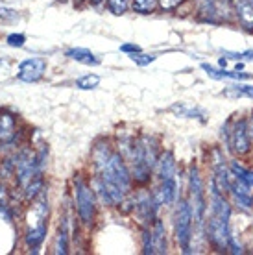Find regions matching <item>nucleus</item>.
Here are the masks:
<instances>
[{
	"label": "nucleus",
	"instance_id": "nucleus-1",
	"mask_svg": "<svg viewBox=\"0 0 253 255\" xmlns=\"http://www.w3.org/2000/svg\"><path fill=\"white\" fill-rule=\"evenodd\" d=\"M46 217H48V200L44 194H41L28 213V233H26L28 246L35 248L43 243L46 235Z\"/></svg>",
	"mask_w": 253,
	"mask_h": 255
},
{
	"label": "nucleus",
	"instance_id": "nucleus-2",
	"mask_svg": "<svg viewBox=\"0 0 253 255\" xmlns=\"http://www.w3.org/2000/svg\"><path fill=\"white\" fill-rule=\"evenodd\" d=\"M192 207L190 202L187 200H179L174 215V226H176V241L179 248L183 250V254H190V243H192Z\"/></svg>",
	"mask_w": 253,
	"mask_h": 255
},
{
	"label": "nucleus",
	"instance_id": "nucleus-3",
	"mask_svg": "<svg viewBox=\"0 0 253 255\" xmlns=\"http://www.w3.org/2000/svg\"><path fill=\"white\" fill-rule=\"evenodd\" d=\"M98 172H100L102 179H106L111 185L119 187L122 192L129 191L131 176H129V170H127V166L124 163V159H122L121 153H111L108 163L102 166Z\"/></svg>",
	"mask_w": 253,
	"mask_h": 255
},
{
	"label": "nucleus",
	"instance_id": "nucleus-4",
	"mask_svg": "<svg viewBox=\"0 0 253 255\" xmlns=\"http://www.w3.org/2000/svg\"><path fill=\"white\" fill-rule=\"evenodd\" d=\"M205 233H207V241L216 252H228V244H229V222L222 220V218L211 215L207 224H205Z\"/></svg>",
	"mask_w": 253,
	"mask_h": 255
},
{
	"label": "nucleus",
	"instance_id": "nucleus-5",
	"mask_svg": "<svg viewBox=\"0 0 253 255\" xmlns=\"http://www.w3.org/2000/svg\"><path fill=\"white\" fill-rule=\"evenodd\" d=\"M76 205H78V215L85 226H91L95 220V191H91L82 179H76Z\"/></svg>",
	"mask_w": 253,
	"mask_h": 255
},
{
	"label": "nucleus",
	"instance_id": "nucleus-6",
	"mask_svg": "<svg viewBox=\"0 0 253 255\" xmlns=\"http://www.w3.org/2000/svg\"><path fill=\"white\" fill-rule=\"evenodd\" d=\"M228 146L235 155H246V153H250V150H252V137H250L246 119L235 121L233 128H231Z\"/></svg>",
	"mask_w": 253,
	"mask_h": 255
},
{
	"label": "nucleus",
	"instance_id": "nucleus-7",
	"mask_svg": "<svg viewBox=\"0 0 253 255\" xmlns=\"http://www.w3.org/2000/svg\"><path fill=\"white\" fill-rule=\"evenodd\" d=\"M44 70H46V61L43 58H30V59H24L19 65V74L17 76L22 82L32 83L43 78Z\"/></svg>",
	"mask_w": 253,
	"mask_h": 255
},
{
	"label": "nucleus",
	"instance_id": "nucleus-8",
	"mask_svg": "<svg viewBox=\"0 0 253 255\" xmlns=\"http://www.w3.org/2000/svg\"><path fill=\"white\" fill-rule=\"evenodd\" d=\"M159 207L155 205L153 202V196L150 192L146 191H140L137 196H135V211H137V215H139V220L142 224H150L155 220V211Z\"/></svg>",
	"mask_w": 253,
	"mask_h": 255
},
{
	"label": "nucleus",
	"instance_id": "nucleus-9",
	"mask_svg": "<svg viewBox=\"0 0 253 255\" xmlns=\"http://www.w3.org/2000/svg\"><path fill=\"white\" fill-rule=\"evenodd\" d=\"M152 196H153V202H155V205H157V207H161V205L174 204V202L177 200V183H176V179L168 178V179H165V181H161V187L152 192Z\"/></svg>",
	"mask_w": 253,
	"mask_h": 255
},
{
	"label": "nucleus",
	"instance_id": "nucleus-10",
	"mask_svg": "<svg viewBox=\"0 0 253 255\" xmlns=\"http://www.w3.org/2000/svg\"><path fill=\"white\" fill-rule=\"evenodd\" d=\"M211 215H215L226 222H229V218H231V205L224 198V194L218 191H211Z\"/></svg>",
	"mask_w": 253,
	"mask_h": 255
},
{
	"label": "nucleus",
	"instance_id": "nucleus-11",
	"mask_svg": "<svg viewBox=\"0 0 253 255\" xmlns=\"http://www.w3.org/2000/svg\"><path fill=\"white\" fill-rule=\"evenodd\" d=\"M155 168H157V176L161 181H165V179H168V178H174V174H176V159H174V153L172 152L159 153Z\"/></svg>",
	"mask_w": 253,
	"mask_h": 255
},
{
	"label": "nucleus",
	"instance_id": "nucleus-12",
	"mask_svg": "<svg viewBox=\"0 0 253 255\" xmlns=\"http://www.w3.org/2000/svg\"><path fill=\"white\" fill-rule=\"evenodd\" d=\"M229 192H231V196H233L235 204L237 205H241V207H244V209H252L253 207V196H252V192H250V187L248 185H244V183H241V181H235V183H231Z\"/></svg>",
	"mask_w": 253,
	"mask_h": 255
},
{
	"label": "nucleus",
	"instance_id": "nucleus-13",
	"mask_svg": "<svg viewBox=\"0 0 253 255\" xmlns=\"http://www.w3.org/2000/svg\"><path fill=\"white\" fill-rule=\"evenodd\" d=\"M202 69L207 72V76H211L213 80H250L252 74L248 72H239V70H226V69H215L211 65L203 63Z\"/></svg>",
	"mask_w": 253,
	"mask_h": 255
},
{
	"label": "nucleus",
	"instance_id": "nucleus-14",
	"mask_svg": "<svg viewBox=\"0 0 253 255\" xmlns=\"http://www.w3.org/2000/svg\"><path fill=\"white\" fill-rule=\"evenodd\" d=\"M237 19L246 32H253V4L250 0H241L237 2Z\"/></svg>",
	"mask_w": 253,
	"mask_h": 255
},
{
	"label": "nucleus",
	"instance_id": "nucleus-15",
	"mask_svg": "<svg viewBox=\"0 0 253 255\" xmlns=\"http://www.w3.org/2000/svg\"><path fill=\"white\" fill-rule=\"evenodd\" d=\"M152 239H153V250L155 254H166V233H165V224L159 218L153 220L152 228Z\"/></svg>",
	"mask_w": 253,
	"mask_h": 255
},
{
	"label": "nucleus",
	"instance_id": "nucleus-16",
	"mask_svg": "<svg viewBox=\"0 0 253 255\" xmlns=\"http://www.w3.org/2000/svg\"><path fill=\"white\" fill-rule=\"evenodd\" d=\"M65 56L82 65H93V67H95V65H100V59L96 58L91 50H87V48H69V50L65 52Z\"/></svg>",
	"mask_w": 253,
	"mask_h": 255
},
{
	"label": "nucleus",
	"instance_id": "nucleus-17",
	"mask_svg": "<svg viewBox=\"0 0 253 255\" xmlns=\"http://www.w3.org/2000/svg\"><path fill=\"white\" fill-rule=\"evenodd\" d=\"M172 113H176L177 117H185V119H200V121H205V111L200 108H194V106H189V104H174L170 108Z\"/></svg>",
	"mask_w": 253,
	"mask_h": 255
},
{
	"label": "nucleus",
	"instance_id": "nucleus-18",
	"mask_svg": "<svg viewBox=\"0 0 253 255\" xmlns=\"http://www.w3.org/2000/svg\"><path fill=\"white\" fill-rule=\"evenodd\" d=\"M229 172H231V176H235L237 181H241V183L248 185L250 189L253 187V170L239 165L237 161H231V163H229Z\"/></svg>",
	"mask_w": 253,
	"mask_h": 255
},
{
	"label": "nucleus",
	"instance_id": "nucleus-19",
	"mask_svg": "<svg viewBox=\"0 0 253 255\" xmlns=\"http://www.w3.org/2000/svg\"><path fill=\"white\" fill-rule=\"evenodd\" d=\"M15 135V121L7 113H0V140H9Z\"/></svg>",
	"mask_w": 253,
	"mask_h": 255
},
{
	"label": "nucleus",
	"instance_id": "nucleus-20",
	"mask_svg": "<svg viewBox=\"0 0 253 255\" xmlns=\"http://www.w3.org/2000/svg\"><path fill=\"white\" fill-rule=\"evenodd\" d=\"M226 96H248V98H253V85H231L226 89L224 93Z\"/></svg>",
	"mask_w": 253,
	"mask_h": 255
},
{
	"label": "nucleus",
	"instance_id": "nucleus-21",
	"mask_svg": "<svg viewBox=\"0 0 253 255\" xmlns=\"http://www.w3.org/2000/svg\"><path fill=\"white\" fill-rule=\"evenodd\" d=\"M98 83H100V76H96V74H87V76H82L80 80H78L76 87L82 91H91V89H96Z\"/></svg>",
	"mask_w": 253,
	"mask_h": 255
},
{
	"label": "nucleus",
	"instance_id": "nucleus-22",
	"mask_svg": "<svg viewBox=\"0 0 253 255\" xmlns=\"http://www.w3.org/2000/svg\"><path fill=\"white\" fill-rule=\"evenodd\" d=\"M131 7H133V11L146 15V13L153 11V9L157 7V0H133Z\"/></svg>",
	"mask_w": 253,
	"mask_h": 255
},
{
	"label": "nucleus",
	"instance_id": "nucleus-23",
	"mask_svg": "<svg viewBox=\"0 0 253 255\" xmlns=\"http://www.w3.org/2000/svg\"><path fill=\"white\" fill-rule=\"evenodd\" d=\"M142 254H146V255L155 254V250H153L152 230H148V228H144V230H142Z\"/></svg>",
	"mask_w": 253,
	"mask_h": 255
},
{
	"label": "nucleus",
	"instance_id": "nucleus-24",
	"mask_svg": "<svg viewBox=\"0 0 253 255\" xmlns=\"http://www.w3.org/2000/svg\"><path fill=\"white\" fill-rule=\"evenodd\" d=\"M129 58L133 59V63H137V65H140V67H144V65L153 63V61L157 59V56H153V54H142V52H135V54H131Z\"/></svg>",
	"mask_w": 253,
	"mask_h": 255
},
{
	"label": "nucleus",
	"instance_id": "nucleus-25",
	"mask_svg": "<svg viewBox=\"0 0 253 255\" xmlns=\"http://www.w3.org/2000/svg\"><path fill=\"white\" fill-rule=\"evenodd\" d=\"M129 6V0H109V11L115 15H124Z\"/></svg>",
	"mask_w": 253,
	"mask_h": 255
},
{
	"label": "nucleus",
	"instance_id": "nucleus-26",
	"mask_svg": "<svg viewBox=\"0 0 253 255\" xmlns=\"http://www.w3.org/2000/svg\"><path fill=\"white\" fill-rule=\"evenodd\" d=\"M69 252V244H67V231H65V228H61L59 230V233H57V243H56V254H67Z\"/></svg>",
	"mask_w": 253,
	"mask_h": 255
},
{
	"label": "nucleus",
	"instance_id": "nucleus-27",
	"mask_svg": "<svg viewBox=\"0 0 253 255\" xmlns=\"http://www.w3.org/2000/svg\"><path fill=\"white\" fill-rule=\"evenodd\" d=\"M26 43V37L22 33H11V35H7V45L9 46H22Z\"/></svg>",
	"mask_w": 253,
	"mask_h": 255
},
{
	"label": "nucleus",
	"instance_id": "nucleus-28",
	"mask_svg": "<svg viewBox=\"0 0 253 255\" xmlns=\"http://www.w3.org/2000/svg\"><path fill=\"white\" fill-rule=\"evenodd\" d=\"M121 52H126V54H135V52H140V46L133 45V43H127V45L121 46Z\"/></svg>",
	"mask_w": 253,
	"mask_h": 255
},
{
	"label": "nucleus",
	"instance_id": "nucleus-29",
	"mask_svg": "<svg viewBox=\"0 0 253 255\" xmlns=\"http://www.w3.org/2000/svg\"><path fill=\"white\" fill-rule=\"evenodd\" d=\"M181 0H161V7L163 9H172V7H176Z\"/></svg>",
	"mask_w": 253,
	"mask_h": 255
},
{
	"label": "nucleus",
	"instance_id": "nucleus-30",
	"mask_svg": "<svg viewBox=\"0 0 253 255\" xmlns=\"http://www.w3.org/2000/svg\"><path fill=\"white\" fill-rule=\"evenodd\" d=\"M248 129H250V137L253 139V113L250 115V121H248Z\"/></svg>",
	"mask_w": 253,
	"mask_h": 255
},
{
	"label": "nucleus",
	"instance_id": "nucleus-31",
	"mask_svg": "<svg viewBox=\"0 0 253 255\" xmlns=\"http://www.w3.org/2000/svg\"><path fill=\"white\" fill-rule=\"evenodd\" d=\"M226 63H228V59H226V58H220V67H226Z\"/></svg>",
	"mask_w": 253,
	"mask_h": 255
},
{
	"label": "nucleus",
	"instance_id": "nucleus-32",
	"mask_svg": "<svg viewBox=\"0 0 253 255\" xmlns=\"http://www.w3.org/2000/svg\"><path fill=\"white\" fill-rule=\"evenodd\" d=\"M93 4H100V2H104V0H91Z\"/></svg>",
	"mask_w": 253,
	"mask_h": 255
},
{
	"label": "nucleus",
	"instance_id": "nucleus-33",
	"mask_svg": "<svg viewBox=\"0 0 253 255\" xmlns=\"http://www.w3.org/2000/svg\"><path fill=\"white\" fill-rule=\"evenodd\" d=\"M235 2H241V0H235Z\"/></svg>",
	"mask_w": 253,
	"mask_h": 255
},
{
	"label": "nucleus",
	"instance_id": "nucleus-34",
	"mask_svg": "<svg viewBox=\"0 0 253 255\" xmlns=\"http://www.w3.org/2000/svg\"><path fill=\"white\" fill-rule=\"evenodd\" d=\"M250 2H252V4H253V0H250Z\"/></svg>",
	"mask_w": 253,
	"mask_h": 255
},
{
	"label": "nucleus",
	"instance_id": "nucleus-35",
	"mask_svg": "<svg viewBox=\"0 0 253 255\" xmlns=\"http://www.w3.org/2000/svg\"><path fill=\"white\" fill-rule=\"evenodd\" d=\"M61 2H65V0H61Z\"/></svg>",
	"mask_w": 253,
	"mask_h": 255
}]
</instances>
